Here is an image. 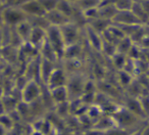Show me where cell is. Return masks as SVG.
Masks as SVG:
<instances>
[{"label": "cell", "instance_id": "cell-4", "mask_svg": "<svg viewBox=\"0 0 149 135\" xmlns=\"http://www.w3.org/2000/svg\"><path fill=\"white\" fill-rule=\"evenodd\" d=\"M59 29L60 32H61L62 38L64 40V43H65V47L78 43V40H79L78 26H76L74 24H72L70 22V23L59 27Z\"/></svg>", "mask_w": 149, "mask_h": 135}, {"label": "cell", "instance_id": "cell-3", "mask_svg": "<svg viewBox=\"0 0 149 135\" xmlns=\"http://www.w3.org/2000/svg\"><path fill=\"white\" fill-rule=\"evenodd\" d=\"M41 95V89L35 81H29L23 88L22 96H23L24 104H32L37 101Z\"/></svg>", "mask_w": 149, "mask_h": 135}, {"label": "cell", "instance_id": "cell-8", "mask_svg": "<svg viewBox=\"0 0 149 135\" xmlns=\"http://www.w3.org/2000/svg\"><path fill=\"white\" fill-rule=\"evenodd\" d=\"M46 40V30L41 28H33V31L30 36V39L27 43H30L33 47H37L40 49Z\"/></svg>", "mask_w": 149, "mask_h": 135}, {"label": "cell", "instance_id": "cell-11", "mask_svg": "<svg viewBox=\"0 0 149 135\" xmlns=\"http://www.w3.org/2000/svg\"><path fill=\"white\" fill-rule=\"evenodd\" d=\"M139 3H140L141 6L143 7V9H144L145 13L149 15V0H141Z\"/></svg>", "mask_w": 149, "mask_h": 135}, {"label": "cell", "instance_id": "cell-2", "mask_svg": "<svg viewBox=\"0 0 149 135\" xmlns=\"http://www.w3.org/2000/svg\"><path fill=\"white\" fill-rule=\"evenodd\" d=\"M2 21L10 26H17L19 24L26 21V13L21 7H8L1 15Z\"/></svg>", "mask_w": 149, "mask_h": 135}, {"label": "cell", "instance_id": "cell-10", "mask_svg": "<svg viewBox=\"0 0 149 135\" xmlns=\"http://www.w3.org/2000/svg\"><path fill=\"white\" fill-rule=\"evenodd\" d=\"M118 10H131L134 4V0H113Z\"/></svg>", "mask_w": 149, "mask_h": 135}, {"label": "cell", "instance_id": "cell-15", "mask_svg": "<svg viewBox=\"0 0 149 135\" xmlns=\"http://www.w3.org/2000/svg\"><path fill=\"white\" fill-rule=\"evenodd\" d=\"M146 89L148 90V93H149V75H148V78H147V85H146Z\"/></svg>", "mask_w": 149, "mask_h": 135}, {"label": "cell", "instance_id": "cell-7", "mask_svg": "<svg viewBox=\"0 0 149 135\" xmlns=\"http://www.w3.org/2000/svg\"><path fill=\"white\" fill-rule=\"evenodd\" d=\"M21 9L26 13V15H31V17H41L45 15L46 11L43 8L42 4L39 0H31L29 2H26L22 4Z\"/></svg>", "mask_w": 149, "mask_h": 135}, {"label": "cell", "instance_id": "cell-14", "mask_svg": "<svg viewBox=\"0 0 149 135\" xmlns=\"http://www.w3.org/2000/svg\"><path fill=\"white\" fill-rule=\"evenodd\" d=\"M0 2L3 3V4H13L15 3V0H0Z\"/></svg>", "mask_w": 149, "mask_h": 135}, {"label": "cell", "instance_id": "cell-12", "mask_svg": "<svg viewBox=\"0 0 149 135\" xmlns=\"http://www.w3.org/2000/svg\"><path fill=\"white\" fill-rule=\"evenodd\" d=\"M141 135H149V124L142 128V130H141Z\"/></svg>", "mask_w": 149, "mask_h": 135}, {"label": "cell", "instance_id": "cell-9", "mask_svg": "<svg viewBox=\"0 0 149 135\" xmlns=\"http://www.w3.org/2000/svg\"><path fill=\"white\" fill-rule=\"evenodd\" d=\"M50 97H51V99L53 100L56 106L66 102L68 101V98L70 97L66 86H62V87H57V88H54V89H51L50 90Z\"/></svg>", "mask_w": 149, "mask_h": 135}, {"label": "cell", "instance_id": "cell-6", "mask_svg": "<svg viewBox=\"0 0 149 135\" xmlns=\"http://www.w3.org/2000/svg\"><path fill=\"white\" fill-rule=\"evenodd\" d=\"M68 80V77H66V74H65V72H64V70L54 69L53 72L51 73V75L48 78L46 84H47L49 90H51L57 87L66 86Z\"/></svg>", "mask_w": 149, "mask_h": 135}, {"label": "cell", "instance_id": "cell-5", "mask_svg": "<svg viewBox=\"0 0 149 135\" xmlns=\"http://www.w3.org/2000/svg\"><path fill=\"white\" fill-rule=\"evenodd\" d=\"M112 22L118 26H135L142 25L138 17L132 10H118Z\"/></svg>", "mask_w": 149, "mask_h": 135}, {"label": "cell", "instance_id": "cell-13", "mask_svg": "<svg viewBox=\"0 0 149 135\" xmlns=\"http://www.w3.org/2000/svg\"><path fill=\"white\" fill-rule=\"evenodd\" d=\"M29 1H31V0H15V3H13V4L17 5V6H21L22 4H24V3H26V2H29Z\"/></svg>", "mask_w": 149, "mask_h": 135}, {"label": "cell", "instance_id": "cell-1", "mask_svg": "<svg viewBox=\"0 0 149 135\" xmlns=\"http://www.w3.org/2000/svg\"><path fill=\"white\" fill-rule=\"evenodd\" d=\"M46 41L51 45V47L54 49L55 53L57 54L58 58L60 59L64 54L65 43H64V40L62 38L59 27L50 26L46 30Z\"/></svg>", "mask_w": 149, "mask_h": 135}]
</instances>
